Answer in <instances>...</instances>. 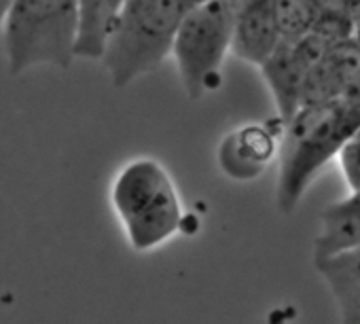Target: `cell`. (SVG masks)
I'll list each match as a JSON object with an SVG mask.
<instances>
[{"label":"cell","instance_id":"obj_14","mask_svg":"<svg viewBox=\"0 0 360 324\" xmlns=\"http://www.w3.org/2000/svg\"><path fill=\"white\" fill-rule=\"evenodd\" d=\"M11 3H13V0H0V24H3V20H5V15H7Z\"/></svg>","mask_w":360,"mask_h":324},{"label":"cell","instance_id":"obj_4","mask_svg":"<svg viewBox=\"0 0 360 324\" xmlns=\"http://www.w3.org/2000/svg\"><path fill=\"white\" fill-rule=\"evenodd\" d=\"M3 32L11 74L37 66L66 70L77 58L79 0H13Z\"/></svg>","mask_w":360,"mask_h":324},{"label":"cell","instance_id":"obj_3","mask_svg":"<svg viewBox=\"0 0 360 324\" xmlns=\"http://www.w3.org/2000/svg\"><path fill=\"white\" fill-rule=\"evenodd\" d=\"M112 208L136 252L169 242L185 223V210L172 174L150 157L125 164L110 187Z\"/></svg>","mask_w":360,"mask_h":324},{"label":"cell","instance_id":"obj_11","mask_svg":"<svg viewBox=\"0 0 360 324\" xmlns=\"http://www.w3.org/2000/svg\"><path fill=\"white\" fill-rule=\"evenodd\" d=\"M125 0H79V43L77 58L100 60L110 28Z\"/></svg>","mask_w":360,"mask_h":324},{"label":"cell","instance_id":"obj_10","mask_svg":"<svg viewBox=\"0 0 360 324\" xmlns=\"http://www.w3.org/2000/svg\"><path fill=\"white\" fill-rule=\"evenodd\" d=\"M360 244V189L326 206L320 214V231L314 242V259L328 257Z\"/></svg>","mask_w":360,"mask_h":324},{"label":"cell","instance_id":"obj_15","mask_svg":"<svg viewBox=\"0 0 360 324\" xmlns=\"http://www.w3.org/2000/svg\"><path fill=\"white\" fill-rule=\"evenodd\" d=\"M185 3H187L189 7H193V5H198V3H202V0H185Z\"/></svg>","mask_w":360,"mask_h":324},{"label":"cell","instance_id":"obj_7","mask_svg":"<svg viewBox=\"0 0 360 324\" xmlns=\"http://www.w3.org/2000/svg\"><path fill=\"white\" fill-rule=\"evenodd\" d=\"M278 136L263 123H246L231 129L217 148L221 172L238 183L259 179L280 150Z\"/></svg>","mask_w":360,"mask_h":324},{"label":"cell","instance_id":"obj_2","mask_svg":"<svg viewBox=\"0 0 360 324\" xmlns=\"http://www.w3.org/2000/svg\"><path fill=\"white\" fill-rule=\"evenodd\" d=\"M187 9L185 0H125L100 58L117 89L153 72L172 56Z\"/></svg>","mask_w":360,"mask_h":324},{"label":"cell","instance_id":"obj_1","mask_svg":"<svg viewBox=\"0 0 360 324\" xmlns=\"http://www.w3.org/2000/svg\"><path fill=\"white\" fill-rule=\"evenodd\" d=\"M358 127V96L303 104L286 121L276 187V204L284 214L297 208L318 172L339 155L341 146Z\"/></svg>","mask_w":360,"mask_h":324},{"label":"cell","instance_id":"obj_13","mask_svg":"<svg viewBox=\"0 0 360 324\" xmlns=\"http://www.w3.org/2000/svg\"><path fill=\"white\" fill-rule=\"evenodd\" d=\"M337 159H339V168L343 172V179L349 191L360 189V127L341 146Z\"/></svg>","mask_w":360,"mask_h":324},{"label":"cell","instance_id":"obj_9","mask_svg":"<svg viewBox=\"0 0 360 324\" xmlns=\"http://www.w3.org/2000/svg\"><path fill=\"white\" fill-rule=\"evenodd\" d=\"M314 267L333 297L339 320L360 324V244L314 259Z\"/></svg>","mask_w":360,"mask_h":324},{"label":"cell","instance_id":"obj_6","mask_svg":"<svg viewBox=\"0 0 360 324\" xmlns=\"http://www.w3.org/2000/svg\"><path fill=\"white\" fill-rule=\"evenodd\" d=\"M324 56V41L314 32H307L295 39H284L274 56L261 66L284 123L299 110L307 79Z\"/></svg>","mask_w":360,"mask_h":324},{"label":"cell","instance_id":"obj_8","mask_svg":"<svg viewBox=\"0 0 360 324\" xmlns=\"http://www.w3.org/2000/svg\"><path fill=\"white\" fill-rule=\"evenodd\" d=\"M284 41L274 0H252L236 15L231 51L252 66H263Z\"/></svg>","mask_w":360,"mask_h":324},{"label":"cell","instance_id":"obj_12","mask_svg":"<svg viewBox=\"0 0 360 324\" xmlns=\"http://www.w3.org/2000/svg\"><path fill=\"white\" fill-rule=\"evenodd\" d=\"M278 24L284 39L307 34L314 24L311 0H274Z\"/></svg>","mask_w":360,"mask_h":324},{"label":"cell","instance_id":"obj_5","mask_svg":"<svg viewBox=\"0 0 360 324\" xmlns=\"http://www.w3.org/2000/svg\"><path fill=\"white\" fill-rule=\"evenodd\" d=\"M236 15L225 0H202L178 26L172 60L187 98L200 100L221 85V68L233 45Z\"/></svg>","mask_w":360,"mask_h":324}]
</instances>
